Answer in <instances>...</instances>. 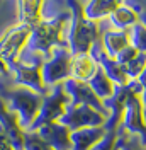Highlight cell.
Instances as JSON below:
<instances>
[{"label": "cell", "mask_w": 146, "mask_h": 150, "mask_svg": "<svg viewBox=\"0 0 146 150\" xmlns=\"http://www.w3.org/2000/svg\"><path fill=\"white\" fill-rule=\"evenodd\" d=\"M105 133H107L105 126H90V128L72 131L70 135L72 149L70 150H90Z\"/></svg>", "instance_id": "cell-4"}, {"label": "cell", "mask_w": 146, "mask_h": 150, "mask_svg": "<svg viewBox=\"0 0 146 150\" xmlns=\"http://www.w3.org/2000/svg\"><path fill=\"white\" fill-rule=\"evenodd\" d=\"M136 82L139 84V87H141V89H143V91L146 92V67L143 68V72H141V74L138 75Z\"/></svg>", "instance_id": "cell-14"}, {"label": "cell", "mask_w": 146, "mask_h": 150, "mask_svg": "<svg viewBox=\"0 0 146 150\" xmlns=\"http://www.w3.org/2000/svg\"><path fill=\"white\" fill-rule=\"evenodd\" d=\"M107 116L87 104H72L61 116V125L70 131H77L90 126H104Z\"/></svg>", "instance_id": "cell-2"}, {"label": "cell", "mask_w": 146, "mask_h": 150, "mask_svg": "<svg viewBox=\"0 0 146 150\" xmlns=\"http://www.w3.org/2000/svg\"><path fill=\"white\" fill-rule=\"evenodd\" d=\"M117 140H119V131L117 130H110V131H107V133H105V135H104L90 150H116Z\"/></svg>", "instance_id": "cell-13"}, {"label": "cell", "mask_w": 146, "mask_h": 150, "mask_svg": "<svg viewBox=\"0 0 146 150\" xmlns=\"http://www.w3.org/2000/svg\"><path fill=\"white\" fill-rule=\"evenodd\" d=\"M97 70H99V65L90 53H77L70 65V72L73 74L75 80H80V82H90V79L95 75Z\"/></svg>", "instance_id": "cell-5"}, {"label": "cell", "mask_w": 146, "mask_h": 150, "mask_svg": "<svg viewBox=\"0 0 146 150\" xmlns=\"http://www.w3.org/2000/svg\"><path fill=\"white\" fill-rule=\"evenodd\" d=\"M139 17H141V12L136 7L128 5V4H122V5H119L117 9L109 16V21H110V24H112L114 29L128 31L136 22H139Z\"/></svg>", "instance_id": "cell-7"}, {"label": "cell", "mask_w": 146, "mask_h": 150, "mask_svg": "<svg viewBox=\"0 0 146 150\" xmlns=\"http://www.w3.org/2000/svg\"><path fill=\"white\" fill-rule=\"evenodd\" d=\"M70 65H72V58L66 51H60L56 55L55 60H51V63L46 68V79L49 82L61 80L70 74Z\"/></svg>", "instance_id": "cell-9"}, {"label": "cell", "mask_w": 146, "mask_h": 150, "mask_svg": "<svg viewBox=\"0 0 146 150\" xmlns=\"http://www.w3.org/2000/svg\"><path fill=\"white\" fill-rule=\"evenodd\" d=\"M122 4H124V0H88L83 14L90 21H99V19L109 17Z\"/></svg>", "instance_id": "cell-8"}, {"label": "cell", "mask_w": 146, "mask_h": 150, "mask_svg": "<svg viewBox=\"0 0 146 150\" xmlns=\"http://www.w3.org/2000/svg\"><path fill=\"white\" fill-rule=\"evenodd\" d=\"M146 67V53H138L131 62H128L126 65H124V70H126V74L131 80H136L138 75L143 72V68Z\"/></svg>", "instance_id": "cell-12"}, {"label": "cell", "mask_w": 146, "mask_h": 150, "mask_svg": "<svg viewBox=\"0 0 146 150\" xmlns=\"http://www.w3.org/2000/svg\"><path fill=\"white\" fill-rule=\"evenodd\" d=\"M43 140L55 150H70L72 149V140L70 135L72 131L65 125H56V123H48L41 130Z\"/></svg>", "instance_id": "cell-3"}, {"label": "cell", "mask_w": 146, "mask_h": 150, "mask_svg": "<svg viewBox=\"0 0 146 150\" xmlns=\"http://www.w3.org/2000/svg\"><path fill=\"white\" fill-rule=\"evenodd\" d=\"M87 84L90 85V89L95 92V96L100 99L102 103L107 101L109 97H112V94H114V91H116L114 82L102 72V68H99V70L95 72V75L92 77L90 82H87Z\"/></svg>", "instance_id": "cell-10"}, {"label": "cell", "mask_w": 146, "mask_h": 150, "mask_svg": "<svg viewBox=\"0 0 146 150\" xmlns=\"http://www.w3.org/2000/svg\"><path fill=\"white\" fill-rule=\"evenodd\" d=\"M128 46H131L129 31L110 29V31H105L104 36H102V48L112 58H117L119 53H122Z\"/></svg>", "instance_id": "cell-6"}, {"label": "cell", "mask_w": 146, "mask_h": 150, "mask_svg": "<svg viewBox=\"0 0 146 150\" xmlns=\"http://www.w3.org/2000/svg\"><path fill=\"white\" fill-rule=\"evenodd\" d=\"M128 31H129L131 46H134L141 53H146V24L143 21H139L133 28H129Z\"/></svg>", "instance_id": "cell-11"}, {"label": "cell", "mask_w": 146, "mask_h": 150, "mask_svg": "<svg viewBox=\"0 0 146 150\" xmlns=\"http://www.w3.org/2000/svg\"><path fill=\"white\" fill-rule=\"evenodd\" d=\"M121 130H126L129 135L138 137L141 145L146 149V120L141 103V92H133L128 97L121 118Z\"/></svg>", "instance_id": "cell-1"}]
</instances>
